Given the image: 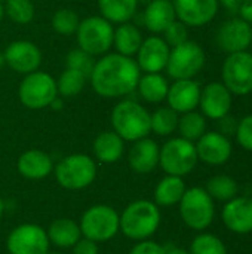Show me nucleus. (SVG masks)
<instances>
[{"label":"nucleus","mask_w":252,"mask_h":254,"mask_svg":"<svg viewBox=\"0 0 252 254\" xmlns=\"http://www.w3.org/2000/svg\"><path fill=\"white\" fill-rule=\"evenodd\" d=\"M141 77L135 60L120 54H108L98 60L89 76L94 91L104 98H119L131 94Z\"/></svg>","instance_id":"f257e3e1"},{"label":"nucleus","mask_w":252,"mask_h":254,"mask_svg":"<svg viewBox=\"0 0 252 254\" xmlns=\"http://www.w3.org/2000/svg\"><path fill=\"white\" fill-rule=\"evenodd\" d=\"M111 124L114 132L126 141H137L149 135L150 113L138 103L125 100L120 101L111 112Z\"/></svg>","instance_id":"f03ea898"},{"label":"nucleus","mask_w":252,"mask_h":254,"mask_svg":"<svg viewBox=\"0 0 252 254\" xmlns=\"http://www.w3.org/2000/svg\"><path fill=\"white\" fill-rule=\"evenodd\" d=\"M160 225V211L156 204L150 201H135L129 204L122 217H120V229L122 232L131 238L143 241L151 237Z\"/></svg>","instance_id":"7ed1b4c3"},{"label":"nucleus","mask_w":252,"mask_h":254,"mask_svg":"<svg viewBox=\"0 0 252 254\" xmlns=\"http://www.w3.org/2000/svg\"><path fill=\"white\" fill-rule=\"evenodd\" d=\"M180 204L183 222L195 231H205L211 226L215 217L214 199L203 188L186 189Z\"/></svg>","instance_id":"20e7f679"},{"label":"nucleus","mask_w":252,"mask_h":254,"mask_svg":"<svg viewBox=\"0 0 252 254\" xmlns=\"http://www.w3.org/2000/svg\"><path fill=\"white\" fill-rule=\"evenodd\" d=\"M198 152L195 143L175 137L168 140L160 149L159 164L168 176L184 177L192 173L198 164Z\"/></svg>","instance_id":"39448f33"},{"label":"nucleus","mask_w":252,"mask_h":254,"mask_svg":"<svg viewBox=\"0 0 252 254\" xmlns=\"http://www.w3.org/2000/svg\"><path fill=\"white\" fill-rule=\"evenodd\" d=\"M206 64V54L203 48L192 40L184 42L175 48H171L166 71L174 80L193 79L198 76Z\"/></svg>","instance_id":"423d86ee"},{"label":"nucleus","mask_w":252,"mask_h":254,"mask_svg":"<svg viewBox=\"0 0 252 254\" xmlns=\"http://www.w3.org/2000/svg\"><path fill=\"white\" fill-rule=\"evenodd\" d=\"M18 95L21 103L31 110H39L50 106V103L58 97L56 82L52 76L43 71H33L25 74L22 79Z\"/></svg>","instance_id":"0eeeda50"},{"label":"nucleus","mask_w":252,"mask_h":254,"mask_svg":"<svg viewBox=\"0 0 252 254\" xmlns=\"http://www.w3.org/2000/svg\"><path fill=\"white\" fill-rule=\"evenodd\" d=\"M97 176L95 162L86 155H70L55 167L56 182L70 190H79L89 186Z\"/></svg>","instance_id":"6e6552de"},{"label":"nucleus","mask_w":252,"mask_h":254,"mask_svg":"<svg viewBox=\"0 0 252 254\" xmlns=\"http://www.w3.org/2000/svg\"><path fill=\"white\" fill-rule=\"evenodd\" d=\"M221 79L233 95H250L252 92L251 52L242 51L229 54L221 67Z\"/></svg>","instance_id":"1a4fd4ad"},{"label":"nucleus","mask_w":252,"mask_h":254,"mask_svg":"<svg viewBox=\"0 0 252 254\" xmlns=\"http://www.w3.org/2000/svg\"><path fill=\"white\" fill-rule=\"evenodd\" d=\"M76 33L79 48L91 55L105 54L113 45V25L102 16H89L80 21Z\"/></svg>","instance_id":"9d476101"},{"label":"nucleus","mask_w":252,"mask_h":254,"mask_svg":"<svg viewBox=\"0 0 252 254\" xmlns=\"http://www.w3.org/2000/svg\"><path fill=\"white\" fill-rule=\"evenodd\" d=\"M119 228L120 217L108 205H94L88 208L80 222V232L85 235V238L95 243L113 238Z\"/></svg>","instance_id":"9b49d317"},{"label":"nucleus","mask_w":252,"mask_h":254,"mask_svg":"<svg viewBox=\"0 0 252 254\" xmlns=\"http://www.w3.org/2000/svg\"><path fill=\"white\" fill-rule=\"evenodd\" d=\"M7 252L10 254H48L49 238L45 229L37 225H21L7 237Z\"/></svg>","instance_id":"f8f14e48"},{"label":"nucleus","mask_w":252,"mask_h":254,"mask_svg":"<svg viewBox=\"0 0 252 254\" xmlns=\"http://www.w3.org/2000/svg\"><path fill=\"white\" fill-rule=\"evenodd\" d=\"M215 43L224 54L248 51L251 46V24L242 18H230L224 21L215 34Z\"/></svg>","instance_id":"ddd939ff"},{"label":"nucleus","mask_w":252,"mask_h":254,"mask_svg":"<svg viewBox=\"0 0 252 254\" xmlns=\"http://www.w3.org/2000/svg\"><path fill=\"white\" fill-rule=\"evenodd\" d=\"M233 106V94L223 82H211L201 91L199 107L206 119L218 121L230 115Z\"/></svg>","instance_id":"4468645a"},{"label":"nucleus","mask_w":252,"mask_h":254,"mask_svg":"<svg viewBox=\"0 0 252 254\" xmlns=\"http://www.w3.org/2000/svg\"><path fill=\"white\" fill-rule=\"evenodd\" d=\"M195 146L198 152V159L212 167L226 164L233 153L230 138L218 131H206L196 141Z\"/></svg>","instance_id":"2eb2a0df"},{"label":"nucleus","mask_w":252,"mask_h":254,"mask_svg":"<svg viewBox=\"0 0 252 254\" xmlns=\"http://www.w3.org/2000/svg\"><path fill=\"white\" fill-rule=\"evenodd\" d=\"M177 19L187 27H203L218 13V0H174Z\"/></svg>","instance_id":"dca6fc26"},{"label":"nucleus","mask_w":252,"mask_h":254,"mask_svg":"<svg viewBox=\"0 0 252 254\" xmlns=\"http://www.w3.org/2000/svg\"><path fill=\"white\" fill-rule=\"evenodd\" d=\"M221 219L224 226L238 235H247L252 232V198L235 196L224 202Z\"/></svg>","instance_id":"f3484780"},{"label":"nucleus","mask_w":252,"mask_h":254,"mask_svg":"<svg viewBox=\"0 0 252 254\" xmlns=\"http://www.w3.org/2000/svg\"><path fill=\"white\" fill-rule=\"evenodd\" d=\"M171 48L159 36H150L143 40L137 55V64L140 70L146 73H160L166 68Z\"/></svg>","instance_id":"a211bd4d"},{"label":"nucleus","mask_w":252,"mask_h":254,"mask_svg":"<svg viewBox=\"0 0 252 254\" xmlns=\"http://www.w3.org/2000/svg\"><path fill=\"white\" fill-rule=\"evenodd\" d=\"M4 61L6 64L21 74L33 73L39 68L42 63V54L40 49L27 40H18L12 42L6 51H4Z\"/></svg>","instance_id":"6ab92c4d"},{"label":"nucleus","mask_w":252,"mask_h":254,"mask_svg":"<svg viewBox=\"0 0 252 254\" xmlns=\"http://www.w3.org/2000/svg\"><path fill=\"white\" fill-rule=\"evenodd\" d=\"M201 91L202 88L193 79L175 80L172 85H169L168 89V95H166L168 107H171L172 110L181 115L196 110L199 107Z\"/></svg>","instance_id":"aec40b11"},{"label":"nucleus","mask_w":252,"mask_h":254,"mask_svg":"<svg viewBox=\"0 0 252 254\" xmlns=\"http://www.w3.org/2000/svg\"><path fill=\"white\" fill-rule=\"evenodd\" d=\"M160 149L156 141L144 137L137 140L129 152V165L134 171L140 174H147L153 171L159 164Z\"/></svg>","instance_id":"412c9836"},{"label":"nucleus","mask_w":252,"mask_h":254,"mask_svg":"<svg viewBox=\"0 0 252 254\" xmlns=\"http://www.w3.org/2000/svg\"><path fill=\"white\" fill-rule=\"evenodd\" d=\"M175 19L177 13L171 0H150L144 10V24L154 34L163 33Z\"/></svg>","instance_id":"4be33fe9"},{"label":"nucleus","mask_w":252,"mask_h":254,"mask_svg":"<svg viewBox=\"0 0 252 254\" xmlns=\"http://www.w3.org/2000/svg\"><path fill=\"white\" fill-rule=\"evenodd\" d=\"M18 171L25 179L40 180L52 171V159L42 150H28L18 159Z\"/></svg>","instance_id":"5701e85b"},{"label":"nucleus","mask_w":252,"mask_h":254,"mask_svg":"<svg viewBox=\"0 0 252 254\" xmlns=\"http://www.w3.org/2000/svg\"><path fill=\"white\" fill-rule=\"evenodd\" d=\"M95 156L105 164L116 162L123 153V140L114 131L101 132L94 141Z\"/></svg>","instance_id":"b1692460"},{"label":"nucleus","mask_w":252,"mask_h":254,"mask_svg":"<svg viewBox=\"0 0 252 254\" xmlns=\"http://www.w3.org/2000/svg\"><path fill=\"white\" fill-rule=\"evenodd\" d=\"M141 43H143L141 31L134 24L123 22L117 27V30H114L113 45L117 54L125 57H132L138 52Z\"/></svg>","instance_id":"393cba45"},{"label":"nucleus","mask_w":252,"mask_h":254,"mask_svg":"<svg viewBox=\"0 0 252 254\" xmlns=\"http://www.w3.org/2000/svg\"><path fill=\"white\" fill-rule=\"evenodd\" d=\"M49 241L55 244L56 247H73L80 240V226H77L70 219H58L53 220L49 226V231L46 232Z\"/></svg>","instance_id":"a878e982"},{"label":"nucleus","mask_w":252,"mask_h":254,"mask_svg":"<svg viewBox=\"0 0 252 254\" xmlns=\"http://www.w3.org/2000/svg\"><path fill=\"white\" fill-rule=\"evenodd\" d=\"M184 192H186V185L183 182V177L166 176L157 183L154 189V199L157 205L169 207V205L178 204Z\"/></svg>","instance_id":"bb28decb"},{"label":"nucleus","mask_w":252,"mask_h":254,"mask_svg":"<svg viewBox=\"0 0 252 254\" xmlns=\"http://www.w3.org/2000/svg\"><path fill=\"white\" fill-rule=\"evenodd\" d=\"M140 95L149 103H160L168 95V80L160 73H146L140 77L137 85Z\"/></svg>","instance_id":"cd10ccee"},{"label":"nucleus","mask_w":252,"mask_h":254,"mask_svg":"<svg viewBox=\"0 0 252 254\" xmlns=\"http://www.w3.org/2000/svg\"><path fill=\"white\" fill-rule=\"evenodd\" d=\"M102 18L110 22H128L137 10L138 0H98Z\"/></svg>","instance_id":"c85d7f7f"},{"label":"nucleus","mask_w":252,"mask_h":254,"mask_svg":"<svg viewBox=\"0 0 252 254\" xmlns=\"http://www.w3.org/2000/svg\"><path fill=\"white\" fill-rule=\"evenodd\" d=\"M205 190L214 201L227 202L233 199L235 196H238L239 186L233 177L226 176V174H217L206 182Z\"/></svg>","instance_id":"c756f323"},{"label":"nucleus","mask_w":252,"mask_h":254,"mask_svg":"<svg viewBox=\"0 0 252 254\" xmlns=\"http://www.w3.org/2000/svg\"><path fill=\"white\" fill-rule=\"evenodd\" d=\"M177 129L180 131L183 138L195 143L206 132V118L196 110L183 113L178 119Z\"/></svg>","instance_id":"7c9ffc66"},{"label":"nucleus","mask_w":252,"mask_h":254,"mask_svg":"<svg viewBox=\"0 0 252 254\" xmlns=\"http://www.w3.org/2000/svg\"><path fill=\"white\" fill-rule=\"evenodd\" d=\"M178 113L171 107H160L153 115H150L151 131L157 135H171L178 128Z\"/></svg>","instance_id":"2f4dec72"},{"label":"nucleus","mask_w":252,"mask_h":254,"mask_svg":"<svg viewBox=\"0 0 252 254\" xmlns=\"http://www.w3.org/2000/svg\"><path fill=\"white\" fill-rule=\"evenodd\" d=\"M85 82H86V77L80 71L73 70V68H65V71L59 76L56 82L58 94L67 98L76 97L85 88Z\"/></svg>","instance_id":"473e14b6"},{"label":"nucleus","mask_w":252,"mask_h":254,"mask_svg":"<svg viewBox=\"0 0 252 254\" xmlns=\"http://www.w3.org/2000/svg\"><path fill=\"white\" fill-rule=\"evenodd\" d=\"M190 254H227L224 243L212 234H199L190 246Z\"/></svg>","instance_id":"72a5a7b5"},{"label":"nucleus","mask_w":252,"mask_h":254,"mask_svg":"<svg viewBox=\"0 0 252 254\" xmlns=\"http://www.w3.org/2000/svg\"><path fill=\"white\" fill-rule=\"evenodd\" d=\"M4 13L16 24H28L34 18L31 0H6Z\"/></svg>","instance_id":"f704fd0d"},{"label":"nucleus","mask_w":252,"mask_h":254,"mask_svg":"<svg viewBox=\"0 0 252 254\" xmlns=\"http://www.w3.org/2000/svg\"><path fill=\"white\" fill-rule=\"evenodd\" d=\"M80 19L71 9H59L52 16V28L62 36H70L77 31Z\"/></svg>","instance_id":"c9c22d12"},{"label":"nucleus","mask_w":252,"mask_h":254,"mask_svg":"<svg viewBox=\"0 0 252 254\" xmlns=\"http://www.w3.org/2000/svg\"><path fill=\"white\" fill-rule=\"evenodd\" d=\"M94 55L79 49H73L68 55H67V68H73L80 71L85 77H89L92 70H94Z\"/></svg>","instance_id":"e433bc0d"},{"label":"nucleus","mask_w":252,"mask_h":254,"mask_svg":"<svg viewBox=\"0 0 252 254\" xmlns=\"http://www.w3.org/2000/svg\"><path fill=\"white\" fill-rule=\"evenodd\" d=\"M163 40L168 43L169 48H175L178 45H183L189 40V27L183 24L181 21L175 19L165 31H163Z\"/></svg>","instance_id":"4c0bfd02"},{"label":"nucleus","mask_w":252,"mask_h":254,"mask_svg":"<svg viewBox=\"0 0 252 254\" xmlns=\"http://www.w3.org/2000/svg\"><path fill=\"white\" fill-rule=\"evenodd\" d=\"M235 135H236L239 146L252 153V113L244 116L238 122V128H236Z\"/></svg>","instance_id":"58836bf2"},{"label":"nucleus","mask_w":252,"mask_h":254,"mask_svg":"<svg viewBox=\"0 0 252 254\" xmlns=\"http://www.w3.org/2000/svg\"><path fill=\"white\" fill-rule=\"evenodd\" d=\"M129 254H165V247L153 241H143L137 244Z\"/></svg>","instance_id":"ea45409f"},{"label":"nucleus","mask_w":252,"mask_h":254,"mask_svg":"<svg viewBox=\"0 0 252 254\" xmlns=\"http://www.w3.org/2000/svg\"><path fill=\"white\" fill-rule=\"evenodd\" d=\"M73 254H98V247H97V243L92 241V240H79L76 244H74V250Z\"/></svg>","instance_id":"a19ab883"},{"label":"nucleus","mask_w":252,"mask_h":254,"mask_svg":"<svg viewBox=\"0 0 252 254\" xmlns=\"http://www.w3.org/2000/svg\"><path fill=\"white\" fill-rule=\"evenodd\" d=\"M236 128H238V122L230 115L218 119V132L224 134L226 137H230L232 134H235L236 132Z\"/></svg>","instance_id":"79ce46f5"},{"label":"nucleus","mask_w":252,"mask_h":254,"mask_svg":"<svg viewBox=\"0 0 252 254\" xmlns=\"http://www.w3.org/2000/svg\"><path fill=\"white\" fill-rule=\"evenodd\" d=\"M238 15H239V18H242L244 21H247L248 24L252 25V0H244L242 1Z\"/></svg>","instance_id":"37998d69"},{"label":"nucleus","mask_w":252,"mask_h":254,"mask_svg":"<svg viewBox=\"0 0 252 254\" xmlns=\"http://www.w3.org/2000/svg\"><path fill=\"white\" fill-rule=\"evenodd\" d=\"M244 0H218L220 6H223L226 10L232 12V13H238L239 12V7L242 4Z\"/></svg>","instance_id":"c03bdc74"},{"label":"nucleus","mask_w":252,"mask_h":254,"mask_svg":"<svg viewBox=\"0 0 252 254\" xmlns=\"http://www.w3.org/2000/svg\"><path fill=\"white\" fill-rule=\"evenodd\" d=\"M165 254H190V252H186V250L174 247V246H166L165 247Z\"/></svg>","instance_id":"a18cd8bd"},{"label":"nucleus","mask_w":252,"mask_h":254,"mask_svg":"<svg viewBox=\"0 0 252 254\" xmlns=\"http://www.w3.org/2000/svg\"><path fill=\"white\" fill-rule=\"evenodd\" d=\"M4 64H6V61H4V55H3V54L0 52V68H1V67H3Z\"/></svg>","instance_id":"49530a36"},{"label":"nucleus","mask_w":252,"mask_h":254,"mask_svg":"<svg viewBox=\"0 0 252 254\" xmlns=\"http://www.w3.org/2000/svg\"><path fill=\"white\" fill-rule=\"evenodd\" d=\"M3 15H4V7H3V4H1V1H0V21H1Z\"/></svg>","instance_id":"de8ad7c7"},{"label":"nucleus","mask_w":252,"mask_h":254,"mask_svg":"<svg viewBox=\"0 0 252 254\" xmlns=\"http://www.w3.org/2000/svg\"><path fill=\"white\" fill-rule=\"evenodd\" d=\"M1 213H3V202H1V199H0V216H1Z\"/></svg>","instance_id":"09e8293b"},{"label":"nucleus","mask_w":252,"mask_h":254,"mask_svg":"<svg viewBox=\"0 0 252 254\" xmlns=\"http://www.w3.org/2000/svg\"><path fill=\"white\" fill-rule=\"evenodd\" d=\"M251 40H252V25H251Z\"/></svg>","instance_id":"8fccbe9b"},{"label":"nucleus","mask_w":252,"mask_h":254,"mask_svg":"<svg viewBox=\"0 0 252 254\" xmlns=\"http://www.w3.org/2000/svg\"><path fill=\"white\" fill-rule=\"evenodd\" d=\"M48 254H59V253H48Z\"/></svg>","instance_id":"3c124183"},{"label":"nucleus","mask_w":252,"mask_h":254,"mask_svg":"<svg viewBox=\"0 0 252 254\" xmlns=\"http://www.w3.org/2000/svg\"><path fill=\"white\" fill-rule=\"evenodd\" d=\"M149 1H150V0H149ZM171 1H174V0H171Z\"/></svg>","instance_id":"603ef678"},{"label":"nucleus","mask_w":252,"mask_h":254,"mask_svg":"<svg viewBox=\"0 0 252 254\" xmlns=\"http://www.w3.org/2000/svg\"><path fill=\"white\" fill-rule=\"evenodd\" d=\"M0 1H3V0H0ZM4 1H6V0H4Z\"/></svg>","instance_id":"864d4df0"}]
</instances>
